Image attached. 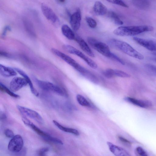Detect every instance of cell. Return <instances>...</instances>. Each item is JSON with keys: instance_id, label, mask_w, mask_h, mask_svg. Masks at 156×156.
Masks as SVG:
<instances>
[{"instance_id": "ac0fdd59", "label": "cell", "mask_w": 156, "mask_h": 156, "mask_svg": "<svg viewBox=\"0 0 156 156\" xmlns=\"http://www.w3.org/2000/svg\"><path fill=\"white\" fill-rule=\"evenodd\" d=\"M124 99L127 102L141 108H146L151 105L148 102L137 100L131 97H126Z\"/></svg>"}, {"instance_id": "8d00e7d4", "label": "cell", "mask_w": 156, "mask_h": 156, "mask_svg": "<svg viewBox=\"0 0 156 156\" xmlns=\"http://www.w3.org/2000/svg\"><path fill=\"white\" fill-rule=\"evenodd\" d=\"M118 138L120 141L124 143L126 145L129 146L131 145V143L130 142L126 139L119 136H118Z\"/></svg>"}, {"instance_id": "83f0119b", "label": "cell", "mask_w": 156, "mask_h": 156, "mask_svg": "<svg viewBox=\"0 0 156 156\" xmlns=\"http://www.w3.org/2000/svg\"><path fill=\"white\" fill-rule=\"evenodd\" d=\"M85 20L88 25L90 28H94L97 26V22L93 18L87 16L85 18Z\"/></svg>"}, {"instance_id": "d6986e66", "label": "cell", "mask_w": 156, "mask_h": 156, "mask_svg": "<svg viewBox=\"0 0 156 156\" xmlns=\"http://www.w3.org/2000/svg\"><path fill=\"white\" fill-rule=\"evenodd\" d=\"M16 72L15 69L11 67L1 64L0 65V73L4 76L10 77L16 76L17 74Z\"/></svg>"}, {"instance_id": "4fadbf2b", "label": "cell", "mask_w": 156, "mask_h": 156, "mask_svg": "<svg viewBox=\"0 0 156 156\" xmlns=\"http://www.w3.org/2000/svg\"><path fill=\"white\" fill-rule=\"evenodd\" d=\"M110 151L116 156H129V153L123 148L115 145L111 142H107Z\"/></svg>"}, {"instance_id": "ba28073f", "label": "cell", "mask_w": 156, "mask_h": 156, "mask_svg": "<svg viewBox=\"0 0 156 156\" xmlns=\"http://www.w3.org/2000/svg\"><path fill=\"white\" fill-rule=\"evenodd\" d=\"M51 51L55 55L59 57L69 65L72 66L77 71L82 67V66L77 63L74 59L59 50L53 48L51 49Z\"/></svg>"}, {"instance_id": "52a82bcc", "label": "cell", "mask_w": 156, "mask_h": 156, "mask_svg": "<svg viewBox=\"0 0 156 156\" xmlns=\"http://www.w3.org/2000/svg\"><path fill=\"white\" fill-rule=\"evenodd\" d=\"M17 107L19 111L24 116L29 117L40 124L43 123V118L37 112L19 105H17Z\"/></svg>"}, {"instance_id": "1f68e13d", "label": "cell", "mask_w": 156, "mask_h": 156, "mask_svg": "<svg viewBox=\"0 0 156 156\" xmlns=\"http://www.w3.org/2000/svg\"><path fill=\"white\" fill-rule=\"evenodd\" d=\"M107 2L115 4L125 8H128V6L122 0H105Z\"/></svg>"}, {"instance_id": "7a4b0ae2", "label": "cell", "mask_w": 156, "mask_h": 156, "mask_svg": "<svg viewBox=\"0 0 156 156\" xmlns=\"http://www.w3.org/2000/svg\"><path fill=\"white\" fill-rule=\"evenodd\" d=\"M109 42L112 46L131 57L139 60L144 58V56L142 54L127 42L114 38L110 40Z\"/></svg>"}, {"instance_id": "e0dca14e", "label": "cell", "mask_w": 156, "mask_h": 156, "mask_svg": "<svg viewBox=\"0 0 156 156\" xmlns=\"http://www.w3.org/2000/svg\"><path fill=\"white\" fill-rule=\"evenodd\" d=\"M17 72L23 76L25 79L27 83L30 86V89L31 92L35 96L37 97L39 96V93L34 87L33 83L27 74L22 70L17 68L14 69Z\"/></svg>"}, {"instance_id": "4316f807", "label": "cell", "mask_w": 156, "mask_h": 156, "mask_svg": "<svg viewBox=\"0 0 156 156\" xmlns=\"http://www.w3.org/2000/svg\"><path fill=\"white\" fill-rule=\"evenodd\" d=\"M114 74L115 76L122 78H129L130 76V75L127 73L117 69H114Z\"/></svg>"}, {"instance_id": "ffe728a7", "label": "cell", "mask_w": 156, "mask_h": 156, "mask_svg": "<svg viewBox=\"0 0 156 156\" xmlns=\"http://www.w3.org/2000/svg\"><path fill=\"white\" fill-rule=\"evenodd\" d=\"M61 31L63 34L67 39L70 40H74L75 34L67 25H63L62 27Z\"/></svg>"}, {"instance_id": "9c48e42d", "label": "cell", "mask_w": 156, "mask_h": 156, "mask_svg": "<svg viewBox=\"0 0 156 156\" xmlns=\"http://www.w3.org/2000/svg\"><path fill=\"white\" fill-rule=\"evenodd\" d=\"M81 20V13L80 8H77L76 11L70 16L69 22L73 30L77 31L80 28Z\"/></svg>"}, {"instance_id": "5bb4252c", "label": "cell", "mask_w": 156, "mask_h": 156, "mask_svg": "<svg viewBox=\"0 0 156 156\" xmlns=\"http://www.w3.org/2000/svg\"><path fill=\"white\" fill-rule=\"evenodd\" d=\"M79 44L80 48L90 57H94L95 55L87 43L80 37L76 34L74 40Z\"/></svg>"}, {"instance_id": "e575fe53", "label": "cell", "mask_w": 156, "mask_h": 156, "mask_svg": "<svg viewBox=\"0 0 156 156\" xmlns=\"http://www.w3.org/2000/svg\"><path fill=\"white\" fill-rule=\"evenodd\" d=\"M5 135L7 137L12 138L14 136L13 131L9 129H6L4 132Z\"/></svg>"}, {"instance_id": "2e32d148", "label": "cell", "mask_w": 156, "mask_h": 156, "mask_svg": "<svg viewBox=\"0 0 156 156\" xmlns=\"http://www.w3.org/2000/svg\"><path fill=\"white\" fill-rule=\"evenodd\" d=\"M93 10L94 13L98 16H103L106 14L107 12L106 7L100 1H96L93 7Z\"/></svg>"}, {"instance_id": "f546056e", "label": "cell", "mask_w": 156, "mask_h": 156, "mask_svg": "<svg viewBox=\"0 0 156 156\" xmlns=\"http://www.w3.org/2000/svg\"><path fill=\"white\" fill-rule=\"evenodd\" d=\"M145 67L151 74L156 76V66L151 64H146Z\"/></svg>"}, {"instance_id": "8fae6325", "label": "cell", "mask_w": 156, "mask_h": 156, "mask_svg": "<svg viewBox=\"0 0 156 156\" xmlns=\"http://www.w3.org/2000/svg\"><path fill=\"white\" fill-rule=\"evenodd\" d=\"M41 8L43 15L48 20L54 23L58 22V17L51 8L43 3L41 5Z\"/></svg>"}, {"instance_id": "6da1fadb", "label": "cell", "mask_w": 156, "mask_h": 156, "mask_svg": "<svg viewBox=\"0 0 156 156\" xmlns=\"http://www.w3.org/2000/svg\"><path fill=\"white\" fill-rule=\"evenodd\" d=\"M153 30V27L149 25L120 26L115 29L113 33L120 36H134Z\"/></svg>"}, {"instance_id": "f35d334b", "label": "cell", "mask_w": 156, "mask_h": 156, "mask_svg": "<svg viewBox=\"0 0 156 156\" xmlns=\"http://www.w3.org/2000/svg\"><path fill=\"white\" fill-rule=\"evenodd\" d=\"M6 116L4 113H2L1 114L0 119L1 120H5L6 119Z\"/></svg>"}, {"instance_id": "9a60e30c", "label": "cell", "mask_w": 156, "mask_h": 156, "mask_svg": "<svg viewBox=\"0 0 156 156\" xmlns=\"http://www.w3.org/2000/svg\"><path fill=\"white\" fill-rule=\"evenodd\" d=\"M22 120L26 126L29 127L37 134L42 136L43 138L48 136L49 135L47 133L42 131L25 116L22 117Z\"/></svg>"}, {"instance_id": "8992f818", "label": "cell", "mask_w": 156, "mask_h": 156, "mask_svg": "<svg viewBox=\"0 0 156 156\" xmlns=\"http://www.w3.org/2000/svg\"><path fill=\"white\" fill-rule=\"evenodd\" d=\"M23 141L21 136L19 135L14 136L9 141L8 145V149L10 152L18 153L23 148Z\"/></svg>"}, {"instance_id": "7c38bea8", "label": "cell", "mask_w": 156, "mask_h": 156, "mask_svg": "<svg viewBox=\"0 0 156 156\" xmlns=\"http://www.w3.org/2000/svg\"><path fill=\"white\" fill-rule=\"evenodd\" d=\"M27 84L24 78L16 77L12 79L10 83V89L12 91L15 92L25 86Z\"/></svg>"}, {"instance_id": "ab89813d", "label": "cell", "mask_w": 156, "mask_h": 156, "mask_svg": "<svg viewBox=\"0 0 156 156\" xmlns=\"http://www.w3.org/2000/svg\"><path fill=\"white\" fill-rule=\"evenodd\" d=\"M154 53L153 55H154V60L156 62V52H154Z\"/></svg>"}, {"instance_id": "30bf717a", "label": "cell", "mask_w": 156, "mask_h": 156, "mask_svg": "<svg viewBox=\"0 0 156 156\" xmlns=\"http://www.w3.org/2000/svg\"><path fill=\"white\" fill-rule=\"evenodd\" d=\"M133 40L137 44L150 51L156 52V42L143 38L134 37Z\"/></svg>"}, {"instance_id": "74e56055", "label": "cell", "mask_w": 156, "mask_h": 156, "mask_svg": "<svg viewBox=\"0 0 156 156\" xmlns=\"http://www.w3.org/2000/svg\"><path fill=\"white\" fill-rule=\"evenodd\" d=\"M11 30V28L8 26H6L4 28L2 34V37H4L5 36L7 32L10 31Z\"/></svg>"}, {"instance_id": "60d3db41", "label": "cell", "mask_w": 156, "mask_h": 156, "mask_svg": "<svg viewBox=\"0 0 156 156\" xmlns=\"http://www.w3.org/2000/svg\"><path fill=\"white\" fill-rule=\"evenodd\" d=\"M58 0L59 2L60 3H64L65 2V0Z\"/></svg>"}, {"instance_id": "7402d4cb", "label": "cell", "mask_w": 156, "mask_h": 156, "mask_svg": "<svg viewBox=\"0 0 156 156\" xmlns=\"http://www.w3.org/2000/svg\"><path fill=\"white\" fill-rule=\"evenodd\" d=\"M132 2L135 6L142 9H146L149 5L148 0H132Z\"/></svg>"}, {"instance_id": "cb8c5ba5", "label": "cell", "mask_w": 156, "mask_h": 156, "mask_svg": "<svg viewBox=\"0 0 156 156\" xmlns=\"http://www.w3.org/2000/svg\"><path fill=\"white\" fill-rule=\"evenodd\" d=\"M76 98L77 102L80 105L87 107L90 106V103L82 95L78 94L76 96Z\"/></svg>"}, {"instance_id": "d590c367", "label": "cell", "mask_w": 156, "mask_h": 156, "mask_svg": "<svg viewBox=\"0 0 156 156\" xmlns=\"http://www.w3.org/2000/svg\"><path fill=\"white\" fill-rule=\"evenodd\" d=\"M49 150L48 147H44L40 149L38 151V154L40 156L45 155V153Z\"/></svg>"}, {"instance_id": "277c9868", "label": "cell", "mask_w": 156, "mask_h": 156, "mask_svg": "<svg viewBox=\"0 0 156 156\" xmlns=\"http://www.w3.org/2000/svg\"><path fill=\"white\" fill-rule=\"evenodd\" d=\"M87 40L88 44L93 48L103 55L110 58L112 52L106 44L90 37H88Z\"/></svg>"}, {"instance_id": "5b68a950", "label": "cell", "mask_w": 156, "mask_h": 156, "mask_svg": "<svg viewBox=\"0 0 156 156\" xmlns=\"http://www.w3.org/2000/svg\"><path fill=\"white\" fill-rule=\"evenodd\" d=\"M63 48L69 53L80 57L92 68L95 69L98 68L97 64L94 61L73 46L66 44L64 45Z\"/></svg>"}, {"instance_id": "603a6c76", "label": "cell", "mask_w": 156, "mask_h": 156, "mask_svg": "<svg viewBox=\"0 0 156 156\" xmlns=\"http://www.w3.org/2000/svg\"><path fill=\"white\" fill-rule=\"evenodd\" d=\"M108 15L109 17L115 24L120 25L123 24V21L115 12L111 11L109 12Z\"/></svg>"}, {"instance_id": "f1b7e54d", "label": "cell", "mask_w": 156, "mask_h": 156, "mask_svg": "<svg viewBox=\"0 0 156 156\" xmlns=\"http://www.w3.org/2000/svg\"><path fill=\"white\" fill-rule=\"evenodd\" d=\"M44 139L46 141L53 143L60 144H63L61 140L57 138L52 137L50 135L44 138Z\"/></svg>"}, {"instance_id": "d6a6232c", "label": "cell", "mask_w": 156, "mask_h": 156, "mask_svg": "<svg viewBox=\"0 0 156 156\" xmlns=\"http://www.w3.org/2000/svg\"><path fill=\"white\" fill-rule=\"evenodd\" d=\"M136 153L139 156H147L148 155L146 152L140 147H138L136 148Z\"/></svg>"}, {"instance_id": "d4e9b609", "label": "cell", "mask_w": 156, "mask_h": 156, "mask_svg": "<svg viewBox=\"0 0 156 156\" xmlns=\"http://www.w3.org/2000/svg\"><path fill=\"white\" fill-rule=\"evenodd\" d=\"M0 89L2 91L6 93L12 97L16 98H20V96L19 95L14 93L11 90H9L1 83H0Z\"/></svg>"}, {"instance_id": "3957f363", "label": "cell", "mask_w": 156, "mask_h": 156, "mask_svg": "<svg viewBox=\"0 0 156 156\" xmlns=\"http://www.w3.org/2000/svg\"><path fill=\"white\" fill-rule=\"evenodd\" d=\"M33 79L39 87L41 89L52 92L62 96L67 97L66 92L59 86L49 82L39 80L34 77Z\"/></svg>"}, {"instance_id": "484cf974", "label": "cell", "mask_w": 156, "mask_h": 156, "mask_svg": "<svg viewBox=\"0 0 156 156\" xmlns=\"http://www.w3.org/2000/svg\"><path fill=\"white\" fill-rule=\"evenodd\" d=\"M23 21L27 30L29 32L33 33L34 32V29L32 24L30 21L26 18H24Z\"/></svg>"}, {"instance_id": "4dcf8cb0", "label": "cell", "mask_w": 156, "mask_h": 156, "mask_svg": "<svg viewBox=\"0 0 156 156\" xmlns=\"http://www.w3.org/2000/svg\"><path fill=\"white\" fill-rule=\"evenodd\" d=\"M104 76L108 78H110L114 76V69L111 68L107 69L103 72Z\"/></svg>"}, {"instance_id": "836d02e7", "label": "cell", "mask_w": 156, "mask_h": 156, "mask_svg": "<svg viewBox=\"0 0 156 156\" xmlns=\"http://www.w3.org/2000/svg\"><path fill=\"white\" fill-rule=\"evenodd\" d=\"M110 58L117 61L122 65H125V64L124 62L122 59L112 52Z\"/></svg>"}, {"instance_id": "44dd1931", "label": "cell", "mask_w": 156, "mask_h": 156, "mask_svg": "<svg viewBox=\"0 0 156 156\" xmlns=\"http://www.w3.org/2000/svg\"><path fill=\"white\" fill-rule=\"evenodd\" d=\"M53 122L55 126L62 131L70 133L76 136L79 135V131L75 129L65 127L55 120H53Z\"/></svg>"}]
</instances>
